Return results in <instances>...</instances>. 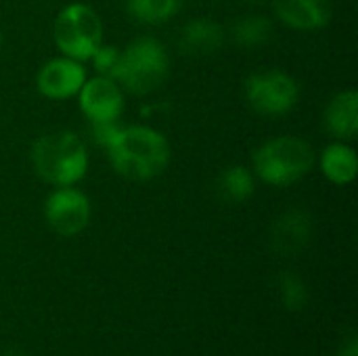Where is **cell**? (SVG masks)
<instances>
[{
  "label": "cell",
  "instance_id": "6da1fadb",
  "mask_svg": "<svg viewBox=\"0 0 358 356\" xmlns=\"http://www.w3.org/2000/svg\"><path fill=\"white\" fill-rule=\"evenodd\" d=\"M105 151L111 168L136 183L159 176L172 157L168 138L151 126H122Z\"/></svg>",
  "mask_w": 358,
  "mask_h": 356
},
{
  "label": "cell",
  "instance_id": "7a4b0ae2",
  "mask_svg": "<svg viewBox=\"0 0 358 356\" xmlns=\"http://www.w3.org/2000/svg\"><path fill=\"white\" fill-rule=\"evenodd\" d=\"M31 168L52 187H76L88 172V147L71 130L40 136L31 147Z\"/></svg>",
  "mask_w": 358,
  "mask_h": 356
},
{
  "label": "cell",
  "instance_id": "3957f363",
  "mask_svg": "<svg viewBox=\"0 0 358 356\" xmlns=\"http://www.w3.org/2000/svg\"><path fill=\"white\" fill-rule=\"evenodd\" d=\"M317 164L313 145L302 136H275L252 153V172L271 187H289L302 180Z\"/></svg>",
  "mask_w": 358,
  "mask_h": 356
},
{
  "label": "cell",
  "instance_id": "277c9868",
  "mask_svg": "<svg viewBox=\"0 0 358 356\" xmlns=\"http://www.w3.org/2000/svg\"><path fill=\"white\" fill-rule=\"evenodd\" d=\"M170 73V55L153 36H138L122 48L111 78L124 92L151 94L164 86Z\"/></svg>",
  "mask_w": 358,
  "mask_h": 356
},
{
  "label": "cell",
  "instance_id": "5b68a950",
  "mask_svg": "<svg viewBox=\"0 0 358 356\" xmlns=\"http://www.w3.org/2000/svg\"><path fill=\"white\" fill-rule=\"evenodd\" d=\"M52 40L61 55L86 63L103 44V21L88 4L71 2L57 13Z\"/></svg>",
  "mask_w": 358,
  "mask_h": 356
},
{
  "label": "cell",
  "instance_id": "8992f818",
  "mask_svg": "<svg viewBox=\"0 0 358 356\" xmlns=\"http://www.w3.org/2000/svg\"><path fill=\"white\" fill-rule=\"evenodd\" d=\"M245 99L250 107L266 118L289 113L300 99V86L294 76L281 69L252 73L245 82Z\"/></svg>",
  "mask_w": 358,
  "mask_h": 356
},
{
  "label": "cell",
  "instance_id": "52a82bcc",
  "mask_svg": "<svg viewBox=\"0 0 358 356\" xmlns=\"http://www.w3.org/2000/svg\"><path fill=\"white\" fill-rule=\"evenodd\" d=\"M44 218L61 237H76L90 225L92 206L76 187H55L44 201Z\"/></svg>",
  "mask_w": 358,
  "mask_h": 356
},
{
  "label": "cell",
  "instance_id": "ba28073f",
  "mask_svg": "<svg viewBox=\"0 0 358 356\" xmlns=\"http://www.w3.org/2000/svg\"><path fill=\"white\" fill-rule=\"evenodd\" d=\"M80 111L88 120V124L94 122H117L124 113L126 99L122 86L109 78V76H92L86 78L78 92Z\"/></svg>",
  "mask_w": 358,
  "mask_h": 356
},
{
  "label": "cell",
  "instance_id": "9c48e42d",
  "mask_svg": "<svg viewBox=\"0 0 358 356\" xmlns=\"http://www.w3.org/2000/svg\"><path fill=\"white\" fill-rule=\"evenodd\" d=\"M88 71L82 61L71 57H55L46 61L36 73V88L42 97L50 101H67L78 97Z\"/></svg>",
  "mask_w": 358,
  "mask_h": 356
},
{
  "label": "cell",
  "instance_id": "30bf717a",
  "mask_svg": "<svg viewBox=\"0 0 358 356\" xmlns=\"http://www.w3.org/2000/svg\"><path fill=\"white\" fill-rule=\"evenodd\" d=\"M313 237V218L304 210L283 212L271 229V248L279 256H298L304 252Z\"/></svg>",
  "mask_w": 358,
  "mask_h": 356
},
{
  "label": "cell",
  "instance_id": "8fae6325",
  "mask_svg": "<svg viewBox=\"0 0 358 356\" xmlns=\"http://www.w3.org/2000/svg\"><path fill=\"white\" fill-rule=\"evenodd\" d=\"M275 17L298 31L321 29L331 19L329 0H271Z\"/></svg>",
  "mask_w": 358,
  "mask_h": 356
},
{
  "label": "cell",
  "instance_id": "7c38bea8",
  "mask_svg": "<svg viewBox=\"0 0 358 356\" xmlns=\"http://www.w3.org/2000/svg\"><path fill=\"white\" fill-rule=\"evenodd\" d=\"M227 40L224 27L208 17H197L180 29L178 48L189 57H208L222 48Z\"/></svg>",
  "mask_w": 358,
  "mask_h": 356
},
{
  "label": "cell",
  "instance_id": "4fadbf2b",
  "mask_svg": "<svg viewBox=\"0 0 358 356\" xmlns=\"http://www.w3.org/2000/svg\"><path fill=\"white\" fill-rule=\"evenodd\" d=\"M323 126L336 141H352L358 132V92L348 88L331 97L323 113Z\"/></svg>",
  "mask_w": 358,
  "mask_h": 356
},
{
  "label": "cell",
  "instance_id": "5bb4252c",
  "mask_svg": "<svg viewBox=\"0 0 358 356\" xmlns=\"http://www.w3.org/2000/svg\"><path fill=\"white\" fill-rule=\"evenodd\" d=\"M319 168L329 183L340 187L350 185L358 174L357 151L346 141H336L321 151Z\"/></svg>",
  "mask_w": 358,
  "mask_h": 356
},
{
  "label": "cell",
  "instance_id": "9a60e30c",
  "mask_svg": "<svg viewBox=\"0 0 358 356\" xmlns=\"http://www.w3.org/2000/svg\"><path fill=\"white\" fill-rule=\"evenodd\" d=\"M216 191L218 197L227 204H243L256 191V176L248 166H229L220 172L216 180Z\"/></svg>",
  "mask_w": 358,
  "mask_h": 356
},
{
  "label": "cell",
  "instance_id": "2e32d148",
  "mask_svg": "<svg viewBox=\"0 0 358 356\" xmlns=\"http://www.w3.org/2000/svg\"><path fill=\"white\" fill-rule=\"evenodd\" d=\"M231 38L235 40V44L245 48L262 46L273 38V21L264 15L239 17L231 27Z\"/></svg>",
  "mask_w": 358,
  "mask_h": 356
},
{
  "label": "cell",
  "instance_id": "e0dca14e",
  "mask_svg": "<svg viewBox=\"0 0 358 356\" xmlns=\"http://www.w3.org/2000/svg\"><path fill=\"white\" fill-rule=\"evenodd\" d=\"M180 0H128V13L145 25H162L178 13Z\"/></svg>",
  "mask_w": 358,
  "mask_h": 356
},
{
  "label": "cell",
  "instance_id": "ac0fdd59",
  "mask_svg": "<svg viewBox=\"0 0 358 356\" xmlns=\"http://www.w3.org/2000/svg\"><path fill=\"white\" fill-rule=\"evenodd\" d=\"M277 290H279V298H281L283 308L289 313H300L308 304V287L302 281V277L292 273V271H285L279 275Z\"/></svg>",
  "mask_w": 358,
  "mask_h": 356
},
{
  "label": "cell",
  "instance_id": "d6986e66",
  "mask_svg": "<svg viewBox=\"0 0 358 356\" xmlns=\"http://www.w3.org/2000/svg\"><path fill=\"white\" fill-rule=\"evenodd\" d=\"M120 52H122V48H117L115 44H105V42H103V44L92 52V57H90L88 61H90V65L94 67V71H96L99 76H109V78H111V73H113V69H115V65H117Z\"/></svg>",
  "mask_w": 358,
  "mask_h": 356
},
{
  "label": "cell",
  "instance_id": "ffe728a7",
  "mask_svg": "<svg viewBox=\"0 0 358 356\" xmlns=\"http://www.w3.org/2000/svg\"><path fill=\"white\" fill-rule=\"evenodd\" d=\"M120 128H122L120 120H117V122H94V124H90V134H92L90 138H92L94 145H99L101 149H107V147L115 141Z\"/></svg>",
  "mask_w": 358,
  "mask_h": 356
},
{
  "label": "cell",
  "instance_id": "44dd1931",
  "mask_svg": "<svg viewBox=\"0 0 358 356\" xmlns=\"http://www.w3.org/2000/svg\"><path fill=\"white\" fill-rule=\"evenodd\" d=\"M338 356H358V338L355 329H348L338 346Z\"/></svg>",
  "mask_w": 358,
  "mask_h": 356
},
{
  "label": "cell",
  "instance_id": "7402d4cb",
  "mask_svg": "<svg viewBox=\"0 0 358 356\" xmlns=\"http://www.w3.org/2000/svg\"><path fill=\"white\" fill-rule=\"evenodd\" d=\"M2 356H23V353H21V350H17V348H8V350H6Z\"/></svg>",
  "mask_w": 358,
  "mask_h": 356
},
{
  "label": "cell",
  "instance_id": "603a6c76",
  "mask_svg": "<svg viewBox=\"0 0 358 356\" xmlns=\"http://www.w3.org/2000/svg\"><path fill=\"white\" fill-rule=\"evenodd\" d=\"M245 2H250V4H258V2H262V0H245Z\"/></svg>",
  "mask_w": 358,
  "mask_h": 356
},
{
  "label": "cell",
  "instance_id": "cb8c5ba5",
  "mask_svg": "<svg viewBox=\"0 0 358 356\" xmlns=\"http://www.w3.org/2000/svg\"><path fill=\"white\" fill-rule=\"evenodd\" d=\"M0 46H2V34H0Z\"/></svg>",
  "mask_w": 358,
  "mask_h": 356
}]
</instances>
